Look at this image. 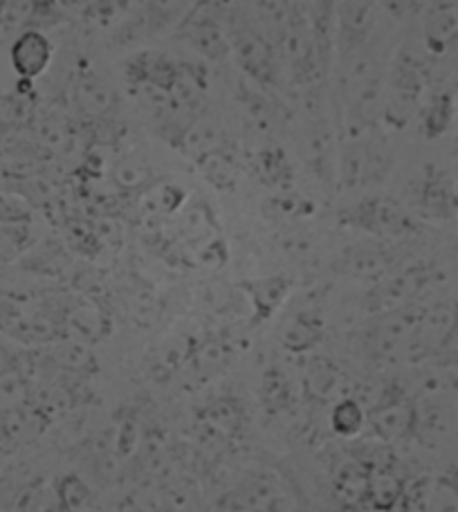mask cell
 Returning <instances> with one entry per match:
<instances>
[{
  "label": "cell",
  "mask_w": 458,
  "mask_h": 512,
  "mask_svg": "<svg viewBox=\"0 0 458 512\" xmlns=\"http://www.w3.org/2000/svg\"><path fill=\"white\" fill-rule=\"evenodd\" d=\"M429 84V66L416 50L405 48L398 52L391 66L387 93L382 102V117L389 126L402 128L414 113L420 111V99Z\"/></svg>",
  "instance_id": "obj_1"
},
{
  "label": "cell",
  "mask_w": 458,
  "mask_h": 512,
  "mask_svg": "<svg viewBox=\"0 0 458 512\" xmlns=\"http://www.w3.org/2000/svg\"><path fill=\"white\" fill-rule=\"evenodd\" d=\"M441 281V272L432 263H411L405 268L391 270L387 277L373 283L369 295L364 299V306L371 315L387 313V310L405 308L416 304V299Z\"/></svg>",
  "instance_id": "obj_2"
},
{
  "label": "cell",
  "mask_w": 458,
  "mask_h": 512,
  "mask_svg": "<svg viewBox=\"0 0 458 512\" xmlns=\"http://www.w3.org/2000/svg\"><path fill=\"white\" fill-rule=\"evenodd\" d=\"M344 223L380 241L409 239L418 232V221L396 198L369 196L344 212Z\"/></svg>",
  "instance_id": "obj_3"
},
{
  "label": "cell",
  "mask_w": 458,
  "mask_h": 512,
  "mask_svg": "<svg viewBox=\"0 0 458 512\" xmlns=\"http://www.w3.org/2000/svg\"><path fill=\"white\" fill-rule=\"evenodd\" d=\"M423 308L425 306L411 304L373 315L369 331H366V346H369V353L375 360L405 362L411 335L416 331Z\"/></svg>",
  "instance_id": "obj_4"
},
{
  "label": "cell",
  "mask_w": 458,
  "mask_h": 512,
  "mask_svg": "<svg viewBox=\"0 0 458 512\" xmlns=\"http://www.w3.org/2000/svg\"><path fill=\"white\" fill-rule=\"evenodd\" d=\"M223 506L227 512H295L286 483L268 470L245 474L227 492Z\"/></svg>",
  "instance_id": "obj_5"
},
{
  "label": "cell",
  "mask_w": 458,
  "mask_h": 512,
  "mask_svg": "<svg viewBox=\"0 0 458 512\" xmlns=\"http://www.w3.org/2000/svg\"><path fill=\"white\" fill-rule=\"evenodd\" d=\"M371 432L384 443H400L416 436L420 429V409L409 393L393 384L369 409Z\"/></svg>",
  "instance_id": "obj_6"
},
{
  "label": "cell",
  "mask_w": 458,
  "mask_h": 512,
  "mask_svg": "<svg viewBox=\"0 0 458 512\" xmlns=\"http://www.w3.org/2000/svg\"><path fill=\"white\" fill-rule=\"evenodd\" d=\"M178 36L191 50L209 61H223L229 57V30L214 3L198 0L191 12L178 25Z\"/></svg>",
  "instance_id": "obj_7"
},
{
  "label": "cell",
  "mask_w": 458,
  "mask_h": 512,
  "mask_svg": "<svg viewBox=\"0 0 458 512\" xmlns=\"http://www.w3.org/2000/svg\"><path fill=\"white\" fill-rule=\"evenodd\" d=\"M456 315H458V304H450V301H445V304H436V306H425L423 315H420L416 324V331L411 335L405 362L420 364V362L441 358L447 349V344L452 340Z\"/></svg>",
  "instance_id": "obj_8"
},
{
  "label": "cell",
  "mask_w": 458,
  "mask_h": 512,
  "mask_svg": "<svg viewBox=\"0 0 458 512\" xmlns=\"http://www.w3.org/2000/svg\"><path fill=\"white\" fill-rule=\"evenodd\" d=\"M229 57H234L247 77L270 86L277 79V52L261 32L250 25L229 27Z\"/></svg>",
  "instance_id": "obj_9"
},
{
  "label": "cell",
  "mask_w": 458,
  "mask_h": 512,
  "mask_svg": "<svg viewBox=\"0 0 458 512\" xmlns=\"http://www.w3.org/2000/svg\"><path fill=\"white\" fill-rule=\"evenodd\" d=\"M416 214L427 223H450L458 218V187L450 171L427 164L416 185Z\"/></svg>",
  "instance_id": "obj_10"
},
{
  "label": "cell",
  "mask_w": 458,
  "mask_h": 512,
  "mask_svg": "<svg viewBox=\"0 0 458 512\" xmlns=\"http://www.w3.org/2000/svg\"><path fill=\"white\" fill-rule=\"evenodd\" d=\"M409 512H458V472H443L436 477L414 481L405 492Z\"/></svg>",
  "instance_id": "obj_11"
},
{
  "label": "cell",
  "mask_w": 458,
  "mask_h": 512,
  "mask_svg": "<svg viewBox=\"0 0 458 512\" xmlns=\"http://www.w3.org/2000/svg\"><path fill=\"white\" fill-rule=\"evenodd\" d=\"M337 48L342 57L360 52L375 27V0H340L337 3Z\"/></svg>",
  "instance_id": "obj_12"
},
{
  "label": "cell",
  "mask_w": 458,
  "mask_h": 512,
  "mask_svg": "<svg viewBox=\"0 0 458 512\" xmlns=\"http://www.w3.org/2000/svg\"><path fill=\"white\" fill-rule=\"evenodd\" d=\"M54 57V43L39 30H23L16 34L9 48V63L21 81H32L45 75Z\"/></svg>",
  "instance_id": "obj_13"
},
{
  "label": "cell",
  "mask_w": 458,
  "mask_h": 512,
  "mask_svg": "<svg viewBox=\"0 0 458 512\" xmlns=\"http://www.w3.org/2000/svg\"><path fill=\"white\" fill-rule=\"evenodd\" d=\"M458 43V0H436L423 18V50L427 57H445Z\"/></svg>",
  "instance_id": "obj_14"
},
{
  "label": "cell",
  "mask_w": 458,
  "mask_h": 512,
  "mask_svg": "<svg viewBox=\"0 0 458 512\" xmlns=\"http://www.w3.org/2000/svg\"><path fill=\"white\" fill-rule=\"evenodd\" d=\"M393 265H396L393 254L382 243H362L344 250L335 261V270L346 277L375 283L387 277L391 270H396Z\"/></svg>",
  "instance_id": "obj_15"
},
{
  "label": "cell",
  "mask_w": 458,
  "mask_h": 512,
  "mask_svg": "<svg viewBox=\"0 0 458 512\" xmlns=\"http://www.w3.org/2000/svg\"><path fill=\"white\" fill-rule=\"evenodd\" d=\"M301 387L306 396L315 402H335L344 398V376L337 364L326 358V355H313L306 362L304 373H301Z\"/></svg>",
  "instance_id": "obj_16"
},
{
  "label": "cell",
  "mask_w": 458,
  "mask_h": 512,
  "mask_svg": "<svg viewBox=\"0 0 458 512\" xmlns=\"http://www.w3.org/2000/svg\"><path fill=\"white\" fill-rule=\"evenodd\" d=\"M198 0H144L137 14V27L146 36H162L171 30H178L191 7Z\"/></svg>",
  "instance_id": "obj_17"
},
{
  "label": "cell",
  "mask_w": 458,
  "mask_h": 512,
  "mask_svg": "<svg viewBox=\"0 0 458 512\" xmlns=\"http://www.w3.org/2000/svg\"><path fill=\"white\" fill-rule=\"evenodd\" d=\"M371 468L362 459H344L335 470L333 490L340 504L357 508L366 504L369 499V483H371Z\"/></svg>",
  "instance_id": "obj_18"
},
{
  "label": "cell",
  "mask_w": 458,
  "mask_h": 512,
  "mask_svg": "<svg viewBox=\"0 0 458 512\" xmlns=\"http://www.w3.org/2000/svg\"><path fill=\"white\" fill-rule=\"evenodd\" d=\"M407 481L393 470V465L382 463L371 468V483H369V504L378 512H393L398 506L405 504Z\"/></svg>",
  "instance_id": "obj_19"
},
{
  "label": "cell",
  "mask_w": 458,
  "mask_h": 512,
  "mask_svg": "<svg viewBox=\"0 0 458 512\" xmlns=\"http://www.w3.org/2000/svg\"><path fill=\"white\" fill-rule=\"evenodd\" d=\"M420 133L427 140H441L443 135L452 131L458 117L456 97L450 90H441L427 99L425 106H420Z\"/></svg>",
  "instance_id": "obj_20"
},
{
  "label": "cell",
  "mask_w": 458,
  "mask_h": 512,
  "mask_svg": "<svg viewBox=\"0 0 458 512\" xmlns=\"http://www.w3.org/2000/svg\"><path fill=\"white\" fill-rule=\"evenodd\" d=\"M322 340V319L315 313H299L281 328V344L290 353H308Z\"/></svg>",
  "instance_id": "obj_21"
},
{
  "label": "cell",
  "mask_w": 458,
  "mask_h": 512,
  "mask_svg": "<svg viewBox=\"0 0 458 512\" xmlns=\"http://www.w3.org/2000/svg\"><path fill=\"white\" fill-rule=\"evenodd\" d=\"M369 425V409L353 396H344L333 402L331 427L337 436L353 438L360 436L362 429Z\"/></svg>",
  "instance_id": "obj_22"
},
{
  "label": "cell",
  "mask_w": 458,
  "mask_h": 512,
  "mask_svg": "<svg viewBox=\"0 0 458 512\" xmlns=\"http://www.w3.org/2000/svg\"><path fill=\"white\" fill-rule=\"evenodd\" d=\"M288 281L281 277H272L265 281H252L245 283V290L252 295L254 310H256V322L268 319L274 310L281 306V301L288 295Z\"/></svg>",
  "instance_id": "obj_23"
},
{
  "label": "cell",
  "mask_w": 458,
  "mask_h": 512,
  "mask_svg": "<svg viewBox=\"0 0 458 512\" xmlns=\"http://www.w3.org/2000/svg\"><path fill=\"white\" fill-rule=\"evenodd\" d=\"M144 0H88L84 7V18L88 23L106 27L115 23L133 5H142Z\"/></svg>",
  "instance_id": "obj_24"
},
{
  "label": "cell",
  "mask_w": 458,
  "mask_h": 512,
  "mask_svg": "<svg viewBox=\"0 0 458 512\" xmlns=\"http://www.w3.org/2000/svg\"><path fill=\"white\" fill-rule=\"evenodd\" d=\"M77 95H79V104L84 106L86 111L99 113V115L106 113V108L113 102L111 90H108V86L97 79L81 81V84L77 86Z\"/></svg>",
  "instance_id": "obj_25"
},
{
  "label": "cell",
  "mask_w": 458,
  "mask_h": 512,
  "mask_svg": "<svg viewBox=\"0 0 458 512\" xmlns=\"http://www.w3.org/2000/svg\"><path fill=\"white\" fill-rule=\"evenodd\" d=\"M57 499L63 510L75 512L88 501V488L86 483L77 477H66L57 488Z\"/></svg>",
  "instance_id": "obj_26"
},
{
  "label": "cell",
  "mask_w": 458,
  "mask_h": 512,
  "mask_svg": "<svg viewBox=\"0 0 458 512\" xmlns=\"http://www.w3.org/2000/svg\"><path fill=\"white\" fill-rule=\"evenodd\" d=\"M263 398L268 400L270 407H286L290 402V384L288 378L283 376L281 371L272 369L268 371V376L263 378Z\"/></svg>",
  "instance_id": "obj_27"
},
{
  "label": "cell",
  "mask_w": 458,
  "mask_h": 512,
  "mask_svg": "<svg viewBox=\"0 0 458 512\" xmlns=\"http://www.w3.org/2000/svg\"><path fill=\"white\" fill-rule=\"evenodd\" d=\"M423 0H375V5H380L384 12L396 16V18H407L416 14L420 9Z\"/></svg>",
  "instance_id": "obj_28"
},
{
  "label": "cell",
  "mask_w": 458,
  "mask_h": 512,
  "mask_svg": "<svg viewBox=\"0 0 458 512\" xmlns=\"http://www.w3.org/2000/svg\"><path fill=\"white\" fill-rule=\"evenodd\" d=\"M3 9H5V0H0V25H3Z\"/></svg>",
  "instance_id": "obj_29"
},
{
  "label": "cell",
  "mask_w": 458,
  "mask_h": 512,
  "mask_svg": "<svg viewBox=\"0 0 458 512\" xmlns=\"http://www.w3.org/2000/svg\"><path fill=\"white\" fill-rule=\"evenodd\" d=\"M454 387L458 389V373H456V378H454Z\"/></svg>",
  "instance_id": "obj_30"
},
{
  "label": "cell",
  "mask_w": 458,
  "mask_h": 512,
  "mask_svg": "<svg viewBox=\"0 0 458 512\" xmlns=\"http://www.w3.org/2000/svg\"><path fill=\"white\" fill-rule=\"evenodd\" d=\"M456 126H458V117H456Z\"/></svg>",
  "instance_id": "obj_31"
}]
</instances>
